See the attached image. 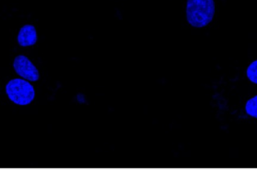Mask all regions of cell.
Here are the masks:
<instances>
[{
	"label": "cell",
	"mask_w": 257,
	"mask_h": 170,
	"mask_svg": "<svg viewBox=\"0 0 257 170\" xmlns=\"http://www.w3.org/2000/svg\"><path fill=\"white\" fill-rule=\"evenodd\" d=\"M245 112L254 118H257V95L249 99L245 104Z\"/></svg>",
	"instance_id": "obj_5"
},
{
	"label": "cell",
	"mask_w": 257,
	"mask_h": 170,
	"mask_svg": "<svg viewBox=\"0 0 257 170\" xmlns=\"http://www.w3.org/2000/svg\"><path fill=\"white\" fill-rule=\"evenodd\" d=\"M8 98L17 105H28L35 98L34 87L26 79H11L5 86Z\"/></svg>",
	"instance_id": "obj_2"
},
{
	"label": "cell",
	"mask_w": 257,
	"mask_h": 170,
	"mask_svg": "<svg viewBox=\"0 0 257 170\" xmlns=\"http://www.w3.org/2000/svg\"><path fill=\"white\" fill-rule=\"evenodd\" d=\"M246 75H247L248 79H249L251 82L257 84V60L253 61V62L248 66V68H247V70H246Z\"/></svg>",
	"instance_id": "obj_6"
},
{
	"label": "cell",
	"mask_w": 257,
	"mask_h": 170,
	"mask_svg": "<svg viewBox=\"0 0 257 170\" xmlns=\"http://www.w3.org/2000/svg\"><path fill=\"white\" fill-rule=\"evenodd\" d=\"M17 42L22 47L34 45L37 42V33L35 27L31 24L22 26L17 35Z\"/></svg>",
	"instance_id": "obj_4"
},
{
	"label": "cell",
	"mask_w": 257,
	"mask_h": 170,
	"mask_svg": "<svg viewBox=\"0 0 257 170\" xmlns=\"http://www.w3.org/2000/svg\"><path fill=\"white\" fill-rule=\"evenodd\" d=\"M14 71L23 79L35 82L40 78V74L36 66L30 59L24 55H18L13 60Z\"/></svg>",
	"instance_id": "obj_3"
},
{
	"label": "cell",
	"mask_w": 257,
	"mask_h": 170,
	"mask_svg": "<svg viewBox=\"0 0 257 170\" xmlns=\"http://www.w3.org/2000/svg\"><path fill=\"white\" fill-rule=\"evenodd\" d=\"M214 0H187L186 18L193 27L207 26L214 18Z\"/></svg>",
	"instance_id": "obj_1"
}]
</instances>
